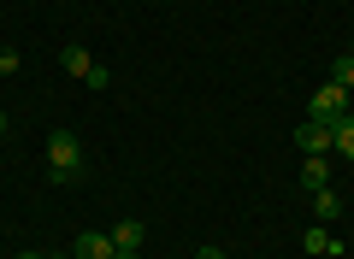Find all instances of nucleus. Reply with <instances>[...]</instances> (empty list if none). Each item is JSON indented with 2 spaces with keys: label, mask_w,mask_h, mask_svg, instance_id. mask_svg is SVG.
Masks as SVG:
<instances>
[{
  "label": "nucleus",
  "mask_w": 354,
  "mask_h": 259,
  "mask_svg": "<svg viewBox=\"0 0 354 259\" xmlns=\"http://www.w3.org/2000/svg\"><path fill=\"white\" fill-rule=\"evenodd\" d=\"M18 71V48H0V77H12Z\"/></svg>",
  "instance_id": "obj_13"
},
{
  "label": "nucleus",
  "mask_w": 354,
  "mask_h": 259,
  "mask_svg": "<svg viewBox=\"0 0 354 259\" xmlns=\"http://www.w3.org/2000/svg\"><path fill=\"white\" fill-rule=\"evenodd\" d=\"M301 247H307V253H342V242H337L330 230H319V224H313V230L301 236Z\"/></svg>",
  "instance_id": "obj_7"
},
{
  "label": "nucleus",
  "mask_w": 354,
  "mask_h": 259,
  "mask_svg": "<svg viewBox=\"0 0 354 259\" xmlns=\"http://www.w3.org/2000/svg\"><path fill=\"white\" fill-rule=\"evenodd\" d=\"M142 236H148V224H136V218L113 224V242H118V247H136V253H142Z\"/></svg>",
  "instance_id": "obj_9"
},
{
  "label": "nucleus",
  "mask_w": 354,
  "mask_h": 259,
  "mask_svg": "<svg viewBox=\"0 0 354 259\" xmlns=\"http://www.w3.org/2000/svg\"><path fill=\"white\" fill-rule=\"evenodd\" d=\"M48 177H53V183L83 177V142H77L71 130H53V136H48Z\"/></svg>",
  "instance_id": "obj_1"
},
{
  "label": "nucleus",
  "mask_w": 354,
  "mask_h": 259,
  "mask_svg": "<svg viewBox=\"0 0 354 259\" xmlns=\"http://www.w3.org/2000/svg\"><path fill=\"white\" fill-rule=\"evenodd\" d=\"M342 112H348V88H337V83H319V88H313V100H307V118H319V124H337Z\"/></svg>",
  "instance_id": "obj_3"
},
{
  "label": "nucleus",
  "mask_w": 354,
  "mask_h": 259,
  "mask_svg": "<svg viewBox=\"0 0 354 259\" xmlns=\"http://www.w3.org/2000/svg\"><path fill=\"white\" fill-rule=\"evenodd\" d=\"M301 189H330V160H301Z\"/></svg>",
  "instance_id": "obj_5"
},
{
  "label": "nucleus",
  "mask_w": 354,
  "mask_h": 259,
  "mask_svg": "<svg viewBox=\"0 0 354 259\" xmlns=\"http://www.w3.org/2000/svg\"><path fill=\"white\" fill-rule=\"evenodd\" d=\"M18 259H59V253H18Z\"/></svg>",
  "instance_id": "obj_16"
},
{
  "label": "nucleus",
  "mask_w": 354,
  "mask_h": 259,
  "mask_svg": "<svg viewBox=\"0 0 354 259\" xmlns=\"http://www.w3.org/2000/svg\"><path fill=\"white\" fill-rule=\"evenodd\" d=\"M83 83H88V88H113V71H106V65H101V59H95V71H88V77H83Z\"/></svg>",
  "instance_id": "obj_12"
},
{
  "label": "nucleus",
  "mask_w": 354,
  "mask_h": 259,
  "mask_svg": "<svg viewBox=\"0 0 354 259\" xmlns=\"http://www.w3.org/2000/svg\"><path fill=\"white\" fill-rule=\"evenodd\" d=\"M295 148H301V160H330V153H337V130L319 124V118H307L301 130H295Z\"/></svg>",
  "instance_id": "obj_2"
},
{
  "label": "nucleus",
  "mask_w": 354,
  "mask_h": 259,
  "mask_svg": "<svg viewBox=\"0 0 354 259\" xmlns=\"http://www.w3.org/2000/svg\"><path fill=\"white\" fill-rule=\"evenodd\" d=\"M59 59H65V71H71V77H88V71H95V59H88V48H77V41H71L65 53H59Z\"/></svg>",
  "instance_id": "obj_10"
},
{
  "label": "nucleus",
  "mask_w": 354,
  "mask_h": 259,
  "mask_svg": "<svg viewBox=\"0 0 354 259\" xmlns=\"http://www.w3.org/2000/svg\"><path fill=\"white\" fill-rule=\"evenodd\" d=\"M330 130H337V153H342V160L354 165V112H342V118L330 124Z\"/></svg>",
  "instance_id": "obj_8"
},
{
  "label": "nucleus",
  "mask_w": 354,
  "mask_h": 259,
  "mask_svg": "<svg viewBox=\"0 0 354 259\" xmlns=\"http://www.w3.org/2000/svg\"><path fill=\"white\" fill-rule=\"evenodd\" d=\"M330 83H337V88H354V53H337V65H330Z\"/></svg>",
  "instance_id": "obj_11"
},
{
  "label": "nucleus",
  "mask_w": 354,
  "mask_h": 259,
  "mask_svg": "<svg viewBox=\"0 0 354 259\" xmlns=\"http://www.w3.org/2000/svg\"><path fill=\"white\" fill-rule=\"evenodd\" d=\"M313 218L319 224H337L342 218V195H337V189H313Z\"/></svg>",
  "instance_id": "obj_4"
},
{
  "label": "nucleus",
  "mask_w": 354,
  "mask_h": 259,
  "mask_svg": "<svg viewBox=\"0 0 354 259\" xmlns=\"http://www.w3.org/2000/svg\"><path fill=\"white\" fill-rule=\"evenodd\" d=\"M195 259H225V253H218V247L207 242V247H195Z\"/></svg>",
  "instance_id": "obj_14"
},
{
  "label": "nucleus",
  "mask_w": 354,
  "mask_h": 259,
  "mask_svg": "<svg viewBox=\"0 0 354 259\" xmlns=\"http://www.w3.org/2000/svg\"><path fill=\"white\" fill-rule=\"evenodd\" d=\"M0 136H6V106H0Z\"/></svg>",
  "instance_id": "obj_17"
},
{
  "label": "nucleus",
  "mask_w": 354,
  "mask_h": 259,
  "mask_svg": "<svg viewBox=\"0 0 354 259\" xmlns=\"http://www.w3.org/2000/svg\"><path fill=\"white\" fill-rule=\"evenodd\" d=\"M113 259H142V253H136V247H118V253H113Z\"/></svg>",
  "instance_id": "obj_15"
},
{
  "label": "nucleus",
  "mask_w": 354,
  "mask_h": 259,
  "mask_svg": "<svg viewBox=\"0 0 354 259\" xmlns=\"http://www.w3.org/2000/svg\"><path fill=\"white\" fill-rule=\"evenodd\" d=\"M113 253H118L113 236H83V242H77V259H113Z\"/></svg>",
  "instance_id": "obj_6"
}]
</instances>
